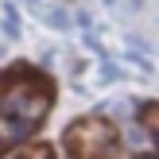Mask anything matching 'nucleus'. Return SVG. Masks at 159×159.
<instances>
[{
  "mask_svg": "<svg viewBox=\"0 0 159 159\" xmlns=\"http://www.w3.org/2000/svg\"><path fill=\"white\" fill-rule=\"evenodd\" d=\"M113 144H116V136H113V128H109V120H101V116H85V120H78L74 128L66 132V148L74 155H82V159H97Z\"/></svg>",
  "mask_w": 159,
  "mask_h": 159,
  "instance_id": "f257e3e1",
  "label": "nucleus"
}]
</instances>
